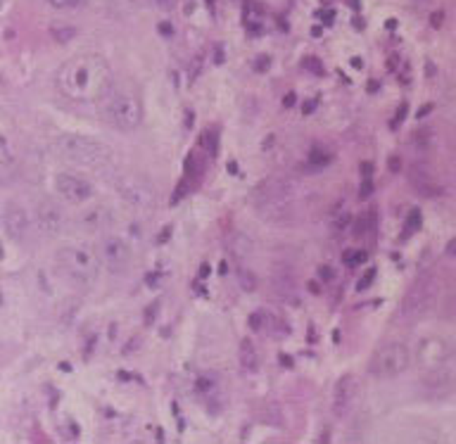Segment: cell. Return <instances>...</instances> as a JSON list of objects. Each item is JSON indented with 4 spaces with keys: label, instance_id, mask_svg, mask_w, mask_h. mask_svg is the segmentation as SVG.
I'll return each mask as SVG.
<instances>
[{
    "label": "cell",
    "instance_id": "cell-36",
    "mask_svg": "<svg viewBox=\"0 0 456 444\" xmlns=\"http://www.w3.org/2000/svg\"><path fill=\"white\" fill-rule=\"evenodd\" d=\"M447 254H452V257H454V254H456V240H452V242H449V247H447Z\"/></svg>",
    "mask_w": 456,
    "mask_h": 444
},
{
    "label": "cell",
    "instance_id": "cell-14",
    "mask_svg": "<svg viewBox=\"0 0 456 444\" xmlns=\"http://www.w3.org/2000/svg\"><path fill=\"white\" fill-rule=\"evenodd\" d=\"M354 397H357V380H354V376H349V373H347V376H342L333 387V411H335V416H345V413L354 404Z\"/></svg>",
    "mask_w": 456,
    "mask_h": 444
},
{
    "label": "cell",
    "instance_id": "cell-2",
    "mask_svg": "<svg viewBox=\"0 0 456 444\" xmlns=\"http://www.w3.org/2000/svg\"><path fill=\"white\" fill-rule=\"evenodd\" d=\"M52 152L57 159L84 169H105L112 162L115 152L108 143L91 135L81 133H62L52 140Z\"/></svg>",
    "mask_w": 456,
    "mask_h": 444
},
{
    "label": "cell",
    "instance_id": "cell-22",
    "mask_svg": "<svg viewBox=\"0 0 456 444\" xmlns=\"http://www.w3.org/2000/svg\"><path fill=\"white\" fill-rule=\"evenodd\" d=\"M345 264L347 266H361L369 259V252H364V250H354V252H345Z\"/></svg>",
    "mask_w": 456,
    "mask_h": 444
},
{
    "label": "cell",
    "instance_id": "cell-28",
    "mask_svg": "<svg viewBox=\"0 0 456 444\" xmlns=\"http://www.w3.org/2000/svg\"><path fill=\"white\" fill-rule=\"evenodd\" d=\"M269 67H271V60L266 55H259L257 62H254V69H257V72H266Z\"/></svg>",
    "mask_w": 456,
    "mask_h": 444
},
{
    "label": "cell",
    "instance_id": "cell-6",
    "mask_svg": "<svg viewBox=\"0 0 456 444\" xmlns=\"http://www.w3.org/2000/svg\"><path fill=\"white\" fill-rule=\"evenodd\" d=\"M257 207L264 216L269 219H286V214L293 209V200H295V186L290 181H266L257 188L254 193Z\"/></svg>",
    "mask_w": 456,
    "mask_h": 444
},
{
    "label": "cell",
    "instance_id": "cell-8",
    "mask_svg": "<svg viewBox=\"0 0 456 444\" xmlns=\"http://www.w3.org/2000/svg\"><path fill=\"white\" fill-rule=\"evenodd\" d=\"M115 186H117V193H119V198L128 207H133V209H138V212H155L157 209L159 198H157L155 186H152V183L147 181V179H143L140 174H122V176H117Z\"/></svg>",
    "mask_w": 456,
    "mask_h": 444
},
{
    "label": "cell",
    "instance_id": "cell-21",
    "mask_svg": "<svg viewBox=\"0 0 456 444\" xmlns=\"http://www.w3.org/2000/svg\"><path fill=\"white\" fill-rule=\"evenodd\" d=\"M302 67L307 69L309 74H314V76H323V62L318 60L316 55H309V57H304L302 60Z\"/></svg>",
    "mask_w": 456,
    "mask_h": 444
},
{
    "label": "cell",
    "instance_id": "cell-16",
    "mask_svg": "<svg viewBox=\"0 0 456 444\" xmlns=\"http://www.w3.org/2000/svg\"><path fill=\"white\" fill-rule=\"evenodd\" d=\"M409 183H411L413 191H416L418 195H423V198H437V195L442 193V186L437 183V179L423 167H413L411 169V174H409Z\"/></svg>",
    "mask_w": 456,
    "mask_h": 444
},
{
    "label": "cell",
    "instance_id": "cell-37",
    "mask_svg": "<svg viewBox=\"0 0 456 444\" xmlns=\"http://www.w3.org/2000/svg\"><path fill=\"white\" fill-rule=\"evenodd\" d=\"M314 108H316V100H311V103H307V105H304V112H311Z\"/></svg>",
    "mask_w": 456,
    "mask_h": 444
},
{
    "label": "cell",
    "instance_id": "cell-33",
    "mask_svg": "<svg viewBox=\"0 0 456 444\" xmlns=\"http://www.w3.org/2000/svg\"><path fill=\"white\" fill-rule=\"evenodd\" d=\"M371 169H373V167H371L369 162H364V164H361V174H364V179H371V174H373Z\"/></svg>",
    "mask_w": 456,
    "mask_h": 444
},
{
    "label": "cell",
    "instance_id": "cell-38",
    "mask_svg": "<svg viewBox=\"0 0 456 444\" xmlns=\"http://www.w3.org/2000/svg\"><path fill=\"white\" fill-rule=\"evenodd\" d=\"M420 3H430V0H420Z\"/></svg>",
    "mask_w": 456,
    "mask_h": 444
},
{
    "label": "cell",
    "instance_id": "cell-12",
    "mask_svg": "<svg viewBox=\"0 0 456 444\" xmlns=\"http://www.w3.org/2000/svg\"><path fill=\"white\" fill-rule=\"evenodd\" d=\"M3 228L10 240L22 242V240H27L29 233H31L34 223H31L29 212L20 202H8L3 207Z\"/></svg>",
    "mask_w": 456,
    "mask_h": 444
},
{
    "label": "cell",
    "instance_id": "cell-31",
    "mask_svg": "<svg viewBox=\"0 0 456 444\" xmlns=\"http://www.w3.org/2000/svg\"><path fill=\"white\" fill-rule=\"evenodd\" d=\"M159 34H162V36H167V38H171V36H174V27L164 22V24H159Z\"/></svg>",
    "mask_w": 456,
    "mask_h": 444
},
{
    "label": "cell",
    "instance_id": "cell-5",
    "mask_svg": "<svg viewBox=\"0 0 456 444\" xmlns=\"http://www.w3.org/2000/svg\"><path fill=\"white\" fill-rule=\"evenodd\" d=\"M411 357L423 371L452 369L456 361V345L444 335H425L416 342Z\"/></svg>",
    "mask_w": 456,
    "mask_h": 444
},
{
    "label": "cell",
    "instance_id": "cell-30",
    "mask_svg": "<svg viewBox=\"0 0 456 444\" xmlns=\"http://www.w3.org/2000/svg\"><path fill=\"white\" fill-rule=\"evenodd\" d=\"M318 276L323 278V281H333V269H330V266H321V269H318Z\"/></svg>",
    "mask_w": 456,
    "mask_h": 444
},
{
    "label": "cell",
    "instance_id": "cell-24",
    "mask_svg": "<svg viewBox=\"0 0 456 444\" xmlns=\"http://www.w3.org/2000/svg\"><path fill=\"white\" fill-rule=\"evenodd\" d=\"M418 226H420V214H418L416 209H413L411 214H409V219H406V235H411Z\"/></svg>",
    "mask_w": 456,
    "mask_h": 444
},
{
    "label": "cell",
    "instance_id": "cell-23",
    "mask_svg": "<svg viewBox=\"0 0 456 444\" xmlns=\"http://www.w3.org/2000/svg\"><path fill=\"white\" fill-rule=\"evenodd\" d=\"M240 286H242V290H254L257 281H254V276L250 274V271L240 269Z\"/></svg>",
    "mask_w": 456,
    "mask_h": 444
},
{
    "label": "cell",
    "instance_id": "cell-20",
    "mask_svg": "<svg viewBox=\"0 0 456 444\" xmlns=\"http://www.w3.org/2000/svg\"><path fill=\"white\" fill-rule=\"evenodd\" d=\"M330 162H333V155L328 150H321V147H314L309 157H307V167L309 169H325Z\"/></svg>",
    "mask_w": 456,
    "mask_h": 444
},
{
    "label": "cell",
    "instance_id": "cell-35",
    "mask_svg": "<svg viewBox=\"0 0 456 444\" xmlns=\"http://www.w3.org/2000/svg\"><path fill=\"white\" fill-rule=\"evenodd\" d=\"M283 105H286V108H293V105H295V93H288V96L283 98Z\"/></svg>",
    "mask_w": 456,
    "mask_h": 444
},
{
    "label": "cell",
    "instance_id": "cell-34",
    "mask_svg": "<svg viewBox=\"0 0 456 444\" xmlns=\"http://www.w3.org/2000/svg\"><path fill=\"white\" fill-rule=\"evenodd\" d=\"M399 167H402L399 159H397V157H390V171H395V174H397V171H399Z\"/></svg>",
    "mask_w": 456,
    "mask_h": 444
},
{
    "label": "cell",
    "instance_id": "cell-29",
    "mask_svg": "<svg viewBox=\"0 0 456 444\" xmlns=\"http://www.w3.org/2000/svg\"><path fill=\"white\" fill-rule=\"evenodd\" d=\"M373 278H376V271H373V269H369V271H366V276H364V278H361V281H359V290H366V288H369Z\"/></svg>",
    "mask_w": 456,
    "mask_h": 444
},
{
    "label": "cell",
    "instance_id": "cell-11",
    "mask_svg": "<svg viewBox=\"0 0 456 444\" xmlns=\"http://www.w3.org/2000/svg\"><path fill=\"white\" fill-rule=\"evenodd\" d=\"M31 223L41 235H48V238H52V235H57L64 228L62 209L55 202H50V200H38V202L34 205Z\"/></svg>",
    "mask_w": 456,
    "mask_h": 444
},
{
    "label": "cell",
    "instance_id": "cell-19",
    "mask_svg": "<svg viewBox=\"0 0 456 444\" xmlns=\"http://www.w3.org/2000/svg\"><path fill=\"white\" fill-rule=\"evenodd\" d=\"M411 145H413V150H418V152L432 150V145H435V133H432V128H418L411 138Z\"/></svg>",
    "mask_w": 456,
    "mask_h": 444
},
{
    "label": "cell",
    "instance_id": "cell-1",
    "mask_svg": "<svg viewBox=\"0 0 456 444\" xmlns=\"http://www.w3.org/2000/svg\"><path fill=\"white\" fill-rule=\"evenodd\" d=\"M112 84H115L112 67L96 52H84L67 60L55 76L60 96L79 105L105 103L112 93Z\"/></svg>",
    "mask_w": 456,
    "mask_h": 444
},
{
    "label": "cell",
    "instance_id": "cell-9",
    "mask_svg": "<svg viewBox=\"0 0 456 444\" xmlns=\"http://www.w3.org/2000/svg\"><path fill=\"white\" fill-rule=\"evenodd\" d=\"M100 262H103L112 274H124L133 262V250L126 240L110 235L100 242Z\"/></svg>",
    "mask_w": 456,
    "mask_h": 444
},
{
    "label": "cell",
    "instance_id": "cell-18",
    "mask_svg": "<svg viewBox=\"0 0 456 444\" xmlns=\"http://www.w3.org/2000/svg\"><path fill=\"white\" fill-rule=\"evenodd\" d=\"M240 366L245 371H257L259 369V354H257V349H254V345L250 340H245L240 345Z\"/></svg>",
    "mask_w": 456,
    "mask_h": 444
},
{
    "label": "cell",
    "instance_id": "cell-26",
    "mask_svg": "<svg viewBox=\"0 0 456 444\" xmlns=\"http://www.w3.org/2000/svg\"><path fill=\"white\" fill-rule=\"evenodd\" d=\"M371 193H373V181L364 179V183H361V191H359V198L366 200V198H371Z\"/></svg>",
    "mask_w": 456,
    "mask_h": 444
},
{
    "label": "cell",
    "instance_id": "cell-32",
    "mask_svg": "<svg viewBox=\"0 0 456 444\" xmlns=\"http://www.w3.org/2000/svg\"><path fill=\"white\" fill-rule=\"evenodd\" d=\"M157 3V8H162V10H174L176 8V0H155Z\"/></svg>",
    "mask_w": 456,
    "mask_h": 444
},
{
    "label": "cell",
    "instance_id": "cell-4",
    "mask_svg": "<svg viewBox=\"0 0 456 444\" xmlns=\"http://www.w3.org/2000/svg\"><path fill=\"white\" fill-rule=\"evenodd\" d=\"M105 121L117 131H133L143 121V103L135 93H110L105 100Z\"/></svg>",
    "mask_w": 456,
    "mask_h": 444
},
{
    "label": "cell",
    "instance_id": "cell-25",
    "mask_svg": "<svg viewBox=\"0 0 456 444\" xmlns=\"http://www.w3.org/2000/svg\"><path fill=\"white\" fill-rule=\"evenodd\" d=\"M52 36L57 40H69L76 36V29H52Z\"/></svg>",
    "mask_w": 456,
    "mask_h": 444
},
{
    "label": "cell",
    "instance_id": "cell-17",
    "mask_svg": "<svg viewBox=\"0 0 456 444\" xmlns=\"http://www.w3.org/2000/svg\"><path fill=\"white\" fill-rule=\"evenodd\" d=\"M432 299V283L430 281H416V286L409 290L404 299V313H418L430 304Z\"/></svg>",
    "mask_w": 456,
    "mask_h": 444
},
{
    "label": "cell",
    "instance_id": "cell-27",
    "mask_svg": "<svg viewBox=\"0 0 456 444\" xmlns=\"http://www.w3.org/2000/svg\"><path fill=\"white\" fill-rule=\"evenodd\" d=\"M50 5H55V8H76V5H81L84 0H48Z\"/></svg>",
    "mask_w": 456,
    "mask_h": 444
},
{
    "label": "cell",
    "instance_id": "cell-3",
    "mask_svg": "<svg viewBox=\"0 0 456 444\" xmlns=\"http://www.w3.org/2000/svg\"><path fill=\"white\" fill-rule=\"evenodd\" d=\"M57 271L74 286H93L100 278V257L79 245H64L55 252Z\"/></svg>",
    "mask_w": 456,
    "mask_h": 444
},
{
    "label": "cell",
    "instance_id": "cell-15",
    "mask_svg": "<svg viewBox=\"0 0 456 444\" xmlns=\"http://www.w3.org/2000/svg\"><path fill=\"white\" fill-rule=\"evenodd\" d=\"M423 387L428 390L432 397H442L447 392H452L456 387V378L452 369H440V371H425V380Z\"/></svg>",
    "mask_w": 456,
    "mask_h": 444
},
{
    "label": "cell",
    "instance_id": "cell-7",
    "mask_svg": "<svg viewBox=\"0 0 456 444\" xmlns=\"http://www.w3.org/2000/svg\"><path fill=\"white\" fill-rule=\"evenodd\" d=\"M411 361V349L404 342H388L381 349H376V354L371 357L369 371L373 378H383L385 380V378H397L406 373Z\"/></svg>",
    "mask_w": 456,
    "mask_h": 444
},
{
    "label": "cell",
    "instance_id": "cell-10",
    "mask_svg": "<svg viewBox=\"0 0 456 444\" xmlns=\"http://www.w3.org/2000/svg\"><path fill=\"white\" fill-rule=\"evenodd\" d=\"M52 186H55L57 195L69 205H84L96 195V188H93L91 181L81 179V176L74 174H57L52 179Z\"/></svg>",
    "mask_w": 456,
    "mask_h": 444
},
{
    "label": "cell",
    "instance_id": "cell-13",
    "mask_svg": "<svg viewBox=\"0 0 456 444\" xmlns=\"http://www.w3.org/2000/svg\"><path fill=\"white\" fill-rule=\"evenodd\" d=\"M115 221H117V216L108 205H91V207H86V209H81L74 219L76 228L86 230V233L108 230Z\"/></svg>",
    "mask_w": 456,
    "mask_h": 444
}]
</instances>
